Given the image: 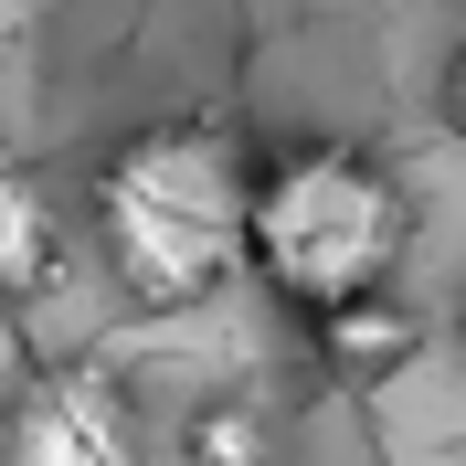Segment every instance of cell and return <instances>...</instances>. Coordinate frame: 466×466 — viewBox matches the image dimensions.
I'll return each mask as SVG.
<instances>
[{
	"instance_id": "cell-6",
	"label": "cell",
	"mask_w": 466,
	"mask_h": 466,
	"mask_svg": "<svg viewBox=\"0 0 466 466\" xmlns=\"http://www.w3.org/2000/svg\"><path fill=\"white\" fill-rule=\"evenodd\" d=\"M191 456H202V466H265V424L244 403H212L202 435H191Z\"/></svg>"
},
{
	"instance_id": "cell-2",
	"label": "cell",
	"mask_w": 466,
	"mask_h": 466,
	"mask_svg": "<svg viewBox=\"0 0 466 466\" xmlns=\"http://www.w3.org/2000/svg\"><path fill=\"white\" fill-rule=\"evenodd\" d=\"M413 244V202L371 148L350 138H297L265 159L255 180V276L308 319H339L360 297H381V276Z\"/></svg>"
},
{
	"instance_id": "cell-8",
	"label": "cell",
	"mask_w": 466,
	"mask_h": 466,
	"mask_svg": "<svg viewBox=\"0 0 466 466\" xmlns=\"http://www.w3.org/2000/svg\"><path fill=\"white\" fill-rule=\"evenodd\" d=\"M445 116H456V127H466V54L445 64Z\"/></svg>"
},
{
	"instance_id": "cell-7",
	"label": "cell",
	"mask_w": 466,
	"mask_h": 466,
	"mask_svg": "<svg viewBox=\"0 0 466 466\" xmlns=\"http://www.w3.org/2000/svg\"><path fill=\"white\" fill-rule=\"evenodd\" d=\"M32 11H43V0H0V54H11V43L32 32Z\"/></svg>"
},
{
	"instance_id": "cell-3",
	"label": "cell",
	"mask_w": 466,
	"mask_h": 466,
	"mask_svg": "<svg viewBox=\"0 0 466 466\" xmlns=\"http://www.w3.org/2000/svg\"><path fill=\"white\" fill-rule=\"evenodd\" d=\"M0 466H138L116 371L106 360H54V371L22 392V413H11Z\"/></svg>"
},
{
	"instance_id": "cell-5",
	"label": "cell",
	"mask_w": 466,
	"mask_h": 466,
	"mask_svg": "<svg viewBox=\"0 0 466 466\" xmlns=\"http://www.w3.org/2000/svg\"><path fill=\"white\" fill-rule=\"evenodd\" d=\"M54 287V202L32 191L22 159H0V297Z\"/></svg>"
},
{
	"instance_id": "cell-1",
	"label": "cell",
	"mask_w": 466,
	"mask_h": 466,
	"mask_svg": "<svg viewBox=\"0 0 466 466\" xmlns=\"http://www.w3.org/2000/svg\"><path fill=\"white\" fill-rule=\"evenodd\" d=\"M255 180L223 116H159L138 138H116L96 159V223H106V265L138 308H191L255 265Z\"/></svg>"
},
{
	"instance_id": "cell-4",
	"label": "cell",
	"mask_w": 466,
	"mask_h": 466,
	"mask_svg": "<svg viewBox=\"0 0 466 466\" xmlns=\"http://www.w3.org/2000/svg\"><path fill=\"white\" fill-rule=\"evenodd\" d=\"M413 350H424V329H413V308H392V297H360V308L319 319V360L339 381H360V392H381L392 371H413Z\"/></svg>"
},
{
	"instance_id": "cell-9",
	"label": "cell",
	"mask_w": 466,
	"mask_h": 466,
	"mask_svg": "<svg viewBox=\"0 0 466 466\" xmlns=\"http://www.w3.org/2000/svg\"><path fill=\"white\" fill-rule=\"evenodd\" d=\"M138 466H202V456H191V445H180V456H138Z\"/></svg>"
}]
</instances>
